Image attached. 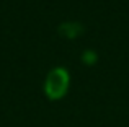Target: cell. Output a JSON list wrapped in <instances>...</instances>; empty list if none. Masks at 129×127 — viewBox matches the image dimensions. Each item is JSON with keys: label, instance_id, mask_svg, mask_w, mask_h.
<instances>
[{"label": "cell", "instance_id": "obj_2", "mask_svg": "<svg viewBox=\"0 0 129 127\" xmlns=\"http://www.w3.org/2000/svg\"><path fill=\"white\" fill-rule=\"evenodd\" d=\"M82 31H83V26L80 23H75V21H67V23H62L59 26V33L69 39L77 38L79 34H82Z\"/></svg>", "mask_w": 129, "mask_h": 127}, {"label": "cell", "instance_id": "obj_3", "mask_svg": "<svg viewBox=\"0 0 129 127\" xmlns=\"http://www.w3.org/2000/svg\"><path fill=\"white\" fill-rule=\"evenodd\" d=\"M82 60L85 62V64H88V65H91V64H95L96 62V52L95 51H83V54H82Z\"/></svg>", "mask_w": 129, "mask_h": 127}, {"label": "cell", "instance_id": "obj_1", "mask_svg": "<svg viewBox=\"0 0 129 127\" xmlns=\"http://www.w3.org/2000/svg\"><path fill=\"white\" fill-rule=\"evenodd\" d=\"M67 88H69V73L66 69L57 67L47 73L46 83H44V91H46L47 98L51 99L62 98L67 93Z\"/></svg>", "mask_w": 129, "mask_h": 127}]
</instances>
